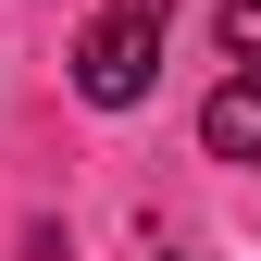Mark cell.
I'll return each instance as SVG.
<instances>
[{"mask_svg": "<svg viewBox=\"0 0 261 261\" xmlns=\"http://www.w3.org/2000/svg\"><path fill=\"white\" fill-rule=\"evenodd\" d=\"M224 62H249V75H261V0H224Z\"/></svg>", "mask_w": 261, "mask_h": 261, "instance_id": "obj_3", "label": "cell"}, {"mask_svg": "<svg viewBox=\"0 0 261 261\" xmlns=\"http://www.w3.org/2000/svg\"><path fill=\"white\" fill-rule=\"evenodd\" d=\"M199 149H212V162H261V75H249V62L199 100Z\"/></svg>", "mask_w": 261, "mask_h": 261, "instance_id": "obj_2", "label": "cell"}, {"mask_svg": "<svg viewBox=\"0 0 261 261\" xmlns=\"http://www.w3.org/2000/svg\"><path fill=\"white\" fill-rule=\"evenodd\" d=\"M162 25H174V0H100L75 38V100L87 112H137L149 75H162Z\"/></svg>", "mask_w": 261, "mask_h": 261, "instance_id": "obj_1", "label": "cell"}]
</instances>
